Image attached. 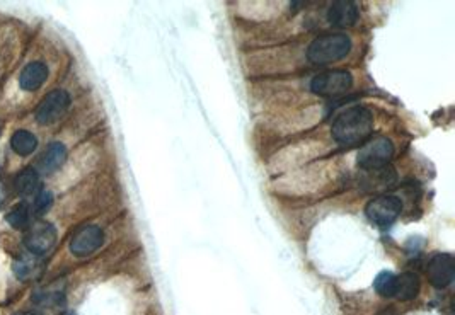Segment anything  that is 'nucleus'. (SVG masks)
<instances>
[{"mask_svg": "<svg viewBox=\"0 0 455 315\" xmlns=\"http://www.w3.org/2000/svg\"><path fill=\"white\" fill-rule=\"evenodd\" d=\"M401 211H403V205H401L399 198L389 196V194L373 198L365 208L368 220L379 226H389L390 224H394L401 215Z\"/></svg>", "mask_w": 455, "mask_h": 315, "instance_id": "obj_5", "label": "nucleus"}, {"mask_svg": "<svg viewBox=\"0 0 455 315\" xmlns=\"http://www.w3.org/2000/svg\"><path fill=\"white\" fill-rule=\"evenodd\" d=\"M10 147H12V150L16 152L17 155L27 157V155H31L36 150L38 140L36 137L31 132H27V130H17L12 138H10Z\"/></svg>", "mask_w": 455, "mask_h": 315, "instance_id": "obj_15", "label": "nucleus"}, {"mask_svg": "<svg viewBox=\"0 0 455 315\" xmlns=\"http://www.w3.org/2000/svg\"><path fill=\"white\" fill-rule=\"evenodd\" d=\"M7 222H9V225H12L14 229H26L27 224H30V208H27L26 205L16 207L7 215Z\"/></svg>", "mask_w": 455, "mask_h": 315, "instance_id": "obj_18", "label": "nucleus"}, {"mask_svg": "<svg viewBox=\"0 0 455 315\" xmlns=\"http://www.w3.org/2000/svg\"><path fill=\"white\" fill-rule=\"evenodd\" d=\"M16 189L21 196H33L41 191L40 174L33 167L23 169L16 178Z\"/></svg>", "mask_w": 455, "mask_h": 315, "instance_id": "obj_14", "label": "nucleus"}, {"mask_svg": "<svg viewBox=\"0 0 455 315\" xmlns=\"http://www.w3.org/2000/svg\"><path fill=\"white\" fill-rule=\"evenodd\" d=\"M36 268L38 263L36 259H34V256H24L16 261V264H14V272H16L19 279H30L31 276L36 272Z\"/></svg>", "mask_w": 455, "mask_h": 315, "instance_id": "obj_17", "label": "nucleus"}, {"mask_svg": "<svg viewBox=\"0 0 455 315\" xmlns=\"http://www.w3.org/2000/svg\"><path fill=\"white\" fill-rule=\"evenodd\" d=\"M14 315H36L34 312H17V314H14Z\"/></svg>", "mask_w": 455, "mask_h": 315, "instance_id": "obj_20", "label": "nucleus"}, {"mask_svg": "<svg viewBox=\"0 0 455 315\" xmlns=\"http://www.w3.org/2000/svg\"><path fill=\"white\" fill-rule=\"evenodd\" d=\"M419 293V278L414 272H403V275L396 276V293L394 296L403 302L416 299Z\"/></svg>", "mask_w": 455, "mask_h": 315, "instance_id": "obj_13", "label": "nucleus"}, {"mask_svg": "<svg viewBox=\"0 0 455 315\" xmlns=\"http://www.w3.org/2000/svg\"><path fill=\"white\" fill-rule=\"evenodd\" d=\"M351 49V40L346 34H324L315 38L307 49V56L312 63L326 65L344 58Z\"/></svg>", "mask_w": 455, "mask_h": 315, "instance_id": "obj_2", "label": "nucleus"}, {"mask_svg": "<svg viewBox=\"0 0 455 315\" xmlns=\"http://www.w3.org/2000/svg\"><path fill=\"white\" fill-rule=\"evenodd\" d=\"M67 157V148L65 145L60 143V141H55V143H49L48 147L45 148V152L41 154L40 157V167L43 172L49 174V172L56 171L60 165L65 162Z\"/></svg>", "mask_w": 455, "mask_h": 315, "instance_id": "obj_12", "label": "nucleus"}, {"mask_svg": "<svg viewBox=\"0 0 455 315\" xmlns=\"http://www.w3.org/2000/svg\"><path fill=\"white\" fill-rule=\"evenodd\" d=\"M104 242V233L98 225H85L76 232V235L70 240V250L76 256H89L96 253Z\"/></svg>", "mask_w": 455, "mask_h": 315, "instance_id": "obj_8", "label": "nucleus"}, {"mask_svg": "<svg viewBox=\"0 0 455 315\" xmlns=\"http://www.w3.org/2000/svg\"><path fill=\"white\" fill-rule=\"evenodd\" d=\"M333 138L340 145H362L372 137L373 115L364 106H355L336 116L333 123Z\"/></svg>", "mask_w": 455, "mask_h": 315, "instance_id": "obj_1", "label": "nucleus"}, {"mask_svg": "<svg viewBox=\"0 0 455 315\" xmlns=\"http://www.w3.org/2000/svg\"><path fill=\"white\" fill-rule=\"evenodd\" d=\"M455 263L450 254H435L428 263V278L435 288H447L454 281Z\"/></svg>", "mask_w": 455, "mask_h": 315, "instance_id": "obj_9", "label": "nucleus"}, {"mask_svg": "<svg viewBox=\"0 0 455 315\" xmlns=\"http://www.w3.org/2000/svg\"><path fill=\"white\" fill-rule=\"evenodd\" d=\"M70 106V95L69 92L56 89L48 92L45 95V99L38 106L36 113H34V118L40 125H53L55 121H58L63 115L67 113Z\"/></svg>", "mask_w": 455, "mask_h": 315, "instance_id": "obj_6", "label": "nucleus"}, {"mask_svg": "<svg viewBox=\"0 0 455 315\" xmlns=\"http://www.w3.org/2000/svg\"><path fill=\"white\" fill-rule=\"evenodd\" d=\"M49 205H52V194L48 193V191H40V193L36 194V201H34V210L38 211V213H43V211H46L49 208Z\"/></svg>", "mask_w": 455, "mask_h": 315, "instance_id": "obj_19", "label": "nucleus"}, {"mask_svg": "<svg viewBox=\"0 0 455 315\" xmlns=\"http://www.w3.org/2000/svg\"><path fill=\"white\" fill-rule=\"evenodd\" d=\"M328 21L333 26L350 27L358 21V7L355 2H334L328 9Z\"/></svg>", "mask_w": 455, "mask_h": 315, "instance_id": "obj_10", "label": "nucleus"}, {"mask_svg": "<svg viewBox=\"0 0 455 315\" xmlns=\"http://www.w3.org/2000/svg\"><path fill=\"white\" fill-rule=\"evenodd\" d=\"M48 79V67L41 62H33L21 72L19 84L24 91H38Z\"/></svg>", "mask_w": 455, "mask_h": 315, "instance_id": "obj_11", "label": "nucleus"}, {"mask_svg": "<svg viewBox=\"0 0 455 315\" xmlns=\"http://www.w3.org/2000/svg\"><path fill=\"white\" fill-rule=\"evenodd\" d=\"M373 288L379 295L390 299L396 293V275L389 271H382L380 275H377L375 281H373Z\"/></svg>", "mask_w": 455, "mask_h": 315, "instance_id": "obj_16", "label": "nucleus"}, {"mask_svg": "<svg viewBox=\"0 0 455 315\" xmlns=\"http://www.w3.org/2000/svg\"><path fill=\"white\" fill-rule=\"evenodd\" d=\"M56 240V229L48 222H36L27 229L24 235V246L33 254H45Z\"/></svg>", "mask_w": 455, "mask_h": 315, "instance_id": "obj_7", "label": "nucleus"}, {"mask_svg": "<svg viewBox=\"0 0 455 315\" xmlns=\"http://www.w3.org/2000/svg\"><path fill=\"white\" fill-rule=\"evenodd\" d=\"M353 86V77L346 70H328L318 73L311 82V91L318 95L336 97L346 94Z\"/></svg>", "mask_w": 455, "mask_h": 315, "instance_id": "obj_4", "label": "nucleus"}, {"mask_svg": "<svg viewBox=\"0 0 455 315\" xmlns=\"http://www.w3.org/2000/svg\"><path fill=\"white\" fill-rule=\"evenodd\" d=\"M394 157V143L387 137H372L362 143L357 162L364 171H377L389 165Z\"/></svg>", "mask_w": 455, "mask_h": 315, "instance_id": "obj_3", "label": "nucleus"}]
</instances>
